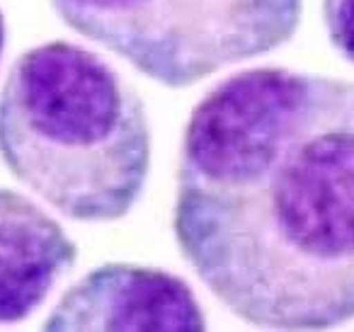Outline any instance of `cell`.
<instances>
[{"instance_id": "cell-7", "label": "cell", "mask_w": 354, "mask_h": 332, "mask_svg": "<svg viewBox=\"0 0 354 332\" xmlns=\"http://www.w3.org/2000/svg\"><path fill=\"white\" fill-rule=\"evenodd\" d=\"M3 51H6V17L0 10V59H3Z\"/></svg>"}, {"instance_id": "cell-1", "label": "cell", "mask_w": 354, "mask_h": 332, "mask_svg": "<svg viewBox=\"0 0 354 332\" xmlns=\"http://www.w3.org/2000/svg\"><path fill=\"white\" fill-rule=\"evenodd\" d=\"M172 230L250 325L354 320V83L262 66L214 85L185 129Z\"/></svg>"}, {"instance_id": "cell-5", "label": "cell", "mask_w": 354, "mask_h": 332, "mask_svg": "<svg viewBox=\"0 0 354 332\" xmlns=\"http://www.w3.org/2000/svg\"><path fill=\"white\" fill-rule=\"evenodd\" d=\"M75 257L56 219L20 192L0 190V325L27 320Z\"/></svg>"}, {"instance_id": "cell-3", "label": "cell", "mask_w": 354, "mask_h": 332, "mask_svg": "<svg viewBox=\"0 0 354 332\" xmlns=\"http://www.w3.org/2000/svg\"><path fill=\"white\" fill-rule=\"evenodd\" d=\"M80 37L165 88H189L296 35L304 0H51Z\"/></svg>"}, {"instance_id": "cell-4", "label": "cell", "mask_w": 354, "mask_h": 332, "mask_svg": "<svg viewBox=\"0 0 354 332\" xmlns=\"http://www.w3.org/2000/svg\"><path fill=\"white\" fill-rule=\"evenodd\" d=\"M44 330L202 332L207 320L185 279L165 269L109 262L61 296Z\"/></svg>"}, {"instance_id": "cell-6", "label": "cell", "mask_w": 354, "mask_h": 332, "mask_svg": "<svg viewBox=\"0 0 354 332\" xmlns=\"http://www.w3.org/2000/svg\"><path fill=\"white\" fill-rule=\"evenodd\" d=\"M323 22L333 49L354 66V0H323Z\"/></svg>"}, {"instance_id": "cell-2", "label": "cell", "mask_w": 354, "mask_h": 332, "mask_svg": "<svg viewBox=\"0 0 354 332\" xmlns=\"http://www.w3.org/2000/svg\"><path fill=\"white\" fill-rule=\"evenodd\" d=\"M0 158L73 221H119L151 172L146 104L112 64L56 39L25 51L0 93Z\"/></svg>"}]
</instances>
